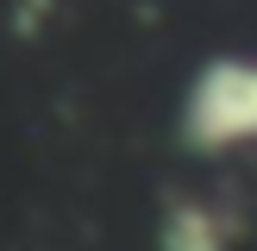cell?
Wrapping results in <instances>:
<instances>
[{
  "label": "cell",
  "mask_w": 257,
  "mask_h": 251,
  "mask_svg": "<svg viewBox=\"0 0 257 251\" xmlns=\"http://www.w3.org/2000/svg\"><path fill=\"white\" fill-rule=\"evenodd\" d=\"M176 145L188 157H245L257 151V57L220 50L195 63L182 100H176Z\"/></svg>",
  "instance_id": "obj_1"
},
{
  "label": "cell",
  "mask_w": 257,
  "mask_h": 251,
  "mask_svg": "<svg viewBox=\"0 0 257 251\" xmlns=\"http://www.w3.org/2000/svg\"><path fill=\"white\" fill-rule=\"evenodd\" d=\"M245 207L220 188H182L157 213V251H238Z\"/></svg>",
  "instance_id": "obj_2"
}]
</instances>
